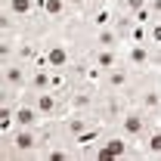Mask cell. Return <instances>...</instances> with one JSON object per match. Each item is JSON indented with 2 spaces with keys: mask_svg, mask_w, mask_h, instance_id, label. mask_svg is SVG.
Segmentation results:
<instances>
[{
  "mask_svg": "<svg viewBox=\"0 0 161 161\" xmlns=\"http://www.w3.org/2000/svg\"><path fill=\"white\" fill-rule=\"evenodd\" d=\"M78 56H80V47H78V40L71 37L68 28H47L43 31V53H40V59L53 71L68 75L71 65L78 62Z\"/></svg>",
  "mask_w": 161,
  "mask_h": 161,
  "instance_id": "6da1fadb",
  "label": "cell"
},
{
  "mask_svg": "<svg viewBox=\"0 0 161 161\" xmlns=\"http://www.w3.org/2000/svg\"><path fill=\"white\" fill-rule=\"evenodd\" d=\"M155 121H158V118H155L152 112H146L142 105L130 102V105H127V108H124V112H121V115H118L115 121H112L108 127H115L118 133L130 136L133 142H140V140H142V133H146V130H149V127H152Z\"/></svg>",
  "mask_w": 161,
  "mask_h": 161,
  "instance_id": "7a4b0ae2",
  "label": "cell"
},
{
  "mask_svg": "<svg viewBox=\"0 0 161 161\" xmlns=\"http://www.w3.org/2000/svg\"><path fill=\"white\" fill-rule=\"evenodd\" d=\"M28 80H31V65L22 59L0 62V93L3 96H25L28 93Z\"/></svg>",
  "mask_w": 161,
  "mask_h": 161,
  "instance_id": "3957f363",
  "label": "cell"
},
{
  "mask_svg": "<svg viewBox=\"0 0 161 161\" xmlns=\"http://www.w3.org/2000/svg\"><path fill=\"white\" fill-rule=\"evenodd\" d=\"M96 121H102L96 112H65L62 118H56V127H59V136L68 142H75L87 130V127H93Z\"/></svg>",
  "mask_w": 161,
  "mask_h": 161,
  "instance_id": "277c9868",
  "label": "cell"
},
{
  "mask_svg": "<svg viewBox=\"0 0 161 161\" xmlns=\"http://www.w3.org/2000/svg\"><path fill=\"white\" fill-rule=\"evenodd\" d=\"M136 78H140V71H133L127 62H121L118 68H112V71H102L99 87L105 90V93H127V96H130V90H133Z\"/></svg>",
  "mask_w": 161,
  "mask_h": 161,
  "instance_id": "5b68a950",
  "label": "cell"
},
{
  "mask_svg": "<svg viewBox=\"0 0 161 161\" xmlns=\"http://www.w3.org/2000/svg\"><path fill=\"white\" fill-rule=\"evenodd\" d=\"M37 9H40V22L47 28H68L75 22L68 0H37Z\"/></svg>",
  "mask_w": 161,
  "mask_h": 161,
  "instance_id": "8992f818",
  "label": "cell"
},
{
  "mask_svg": "<svg viewBox=\"0 0 161 161\" xmlns=\"http://www.w3.org/2000/svg\"><path fill=\"white\" fill-rule=\"evenodd\" d=\"M121 53H124V62L133 68V71H149V68H155V50L146 43V40H127L124 47H121Z\"/></svg>",
  "mask_w": 161,
  "mask_h": 161,
  "instance_id": "52a82bcc",
  "label": "cell"
},
{
  "mask_svg": "<svg viewBox=\"0 0 161 161\" xmlns=\"http://www.w3.org/2000/svg\"><path fill=\"white\" fill-rule=\"evenodd\" d=\"M43 115L37 112V105L31 102V96L25 93L19 102H16V112H13V127H40L43 124Z\"/></svg>",
  "mask_w": 161,
  "mask_h": 161,
  "instance_id": "ba28073f",
  "label": "cell"
},
{
  "mask_svg": "<svg viewBox=\"0 0 161 161\" xmlns=\"http://www.w3.org/2000/svg\"><path fill=\"white\" fill-rule=\"evenodd\" d=\"M87 59L99 71H112L124 62V53H121V47H96V50H87Z\"/></svg>",
  "mask_w": 161,
  "mask_h": 161,
  "instance_id": "9c48e42d",
  "label": "cell"
},
{
  "mask_svg": "<svg viewBox=\"0 0 161 161\" xmlns=\"http://www.w3.org/2000/svg\"><path fill=\"white\" fill-rule=\"evenodd\" d=\"M56 84V71L47 65L43 59H37L31 65V80H28V93H40V90H53Z\"/></svg>",
  "mask_w": 161,
  "mask_h": 161,
  "instance_id": "30bf717a",
  "label": "cell"
},
{
  "mask_svg": "<svg viewBox=\"0 0 161 161\" xmlns=\"http://www.w3.org/2000/svg\"><path fill=\"white\" fill-rule=\"evenodd\" d=\"M140 158H161V118L142 133V140L136 142Z\"/></svg>",
  "mask_w": 161,
  "mask_h": 161,
  "instance_id": "8fae6325",
  "label": "cell"
},
{
  "mask_svg": "<svg viewBox=\"0 0 161 161\" xmlns=\"http://www.w3.org/2000/svg\"><path fill=\"white\" fill-rule=\"evenodd\" d=\"M68 6H71L75 19H80V16H87V13L96 6V0H68Z\"/></svg>",
  "mask_w": 161,
  "mask_h": 161,
  "instance_id": "7c38bea8",
  "label": "cell"
}]
</instances>
